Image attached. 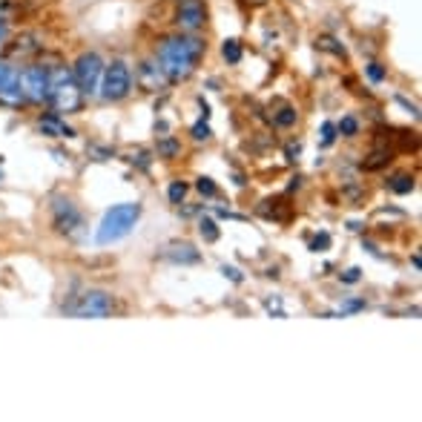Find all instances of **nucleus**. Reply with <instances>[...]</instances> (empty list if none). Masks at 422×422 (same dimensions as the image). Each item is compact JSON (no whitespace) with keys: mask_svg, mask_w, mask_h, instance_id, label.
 Listing matches in <instances>:
<instances>
[{"mask_svg":"<svg viewBox=\"0 0 422 422\" xmlns=\"http://www.w3.org/2000/svg\"><path fill=\"white\" fill-rule=\"evenodd\" d=\"M204 55H207V41L201 35H184V32H172V35L161 38L153 52L170 86L190 81L198 72V64Z\"/></svg>","mask_w":422,"mask_h":422,"instance_id":"obj_1","label":"nucleus"},{"mask_svg":"<svg viewBox=\"0 0 422 422\" xmlns=\"http://www.w3.org/2000/svg\"><path fill=\"white\" fill-rule=\"evenodd\" d=\"M46 69H49V109H55L57 115H78L86 98L81 95L72 69L67 64H60V60L57 64H46Z\"/></svg>","mask_w":422,"mask_h":422,"instance_id":"obj_2","label":"nucleus"},{"mask_svg":"<svg viewBox=\"0 0 422 422\" xmlns=\"http://www.w3.org/2000/svg\"><path fill=\"white\" fill-rule=\"evenodd\" d=\"M141 213H144V207L138 201H124V204L109 207L95 230V241L104 247V245H115V241L127 238L135 230V224L141 222Z\"/></svg>","mask_w":422,"mask_h":422,"instance_id":"obj_3","label":"nucleus"},{"mask_svg":"<svg viewBox=\"0 0 422 422\" xmlns=\"http://www.w3.org/2000/svg\"><path fill=\"white\" fill-rule=\"evenodd\" d=\"M69 69H72V78H75V83H78V89H81V95L89 98V101H95L98 93H101L104 69H107L104 55L95 52V49H86V52H81V55L72 60Z\"/></svg>","mask_w":422,"mask_h":422,"instance_id":"obj_4","label":"nucleus"},{"mask_svg":"<svg viewBox=\"0 0 422 422\" xmlns=\"http://www.w3.org/2000/svg\"><path fill=\"white\" fill-rule=\"evenodd\" d=\"M60 311L69 316H81V319H104V316H112L118 311V305L109 290L89 287V290H81L69 305H60Z\"/></svg>","mask_w":422,"mask_h":422,"instance_id":"obj_5","label":"nucleus"},{"mask_svg":"<svg viewBox=\"0 0 422 422\" xmlns=\"http://www.w3.org/2000/svg\"><path fill=\"white\" fill-rule=\"evenodd\" d=\"M132 69L124 57H112L107 69H104V81H101V93L98 98L107 101V104H121V101H127L132 95Z\"/></svg>","mask_w":422,"mask_h":422,"instance_id":"obj_6","label":"nucleus"},{"mask_svg":"<svg viewBox=\"0 0 422 422\" xmlns=\"http://www.w3.org/2000/svg\"><path fill=\"white\" fill-rule=\"evenodd\" d=\"M20 89L29 107H49V69L41 60L20 67Z\"/></svg>","mask_w":422,"mask_h":422,"instance_id":"obj_7","label":"nucleus"},{"mask_svg":"<svg viewBox=\"0 0 422 422\" xmlns=\"http://www.w3.org/2000/svg\"><path fill=\"white\" fill-rule=\"evenodd\" d=\"M207 23H210V12L204 0H175V12H172L175 32L198 35L201 29H207Z\"/></svg>","mask_w":422,"mask_h":422,"instance_id":"obj_8","label":"nucleus"},{"mask_svg":"<svg viewBox=\"0 0 422 422\" xmlns=\"http://www.w3.org/2000/svg\"><path fill=\"white\" fill-rule=\"evenodd\" d=\"M49 219H52V230L60 236H75L83 227V213L69 196H52Z\"/></svg>","mask_w":422,"mask_h":422,"instance_id":"obj_9","label":"nucleus"},{"mask_svg":"<svg viewBox=\"0 0 422 422\" xmlns=\"http://www.w3.org/2000/svg\"><path fill=\"white\" fill-rule=\"evenodd\" d=\"M135 83L144 89V93H153V95L167 93V86H170V81H167V75L161 72V67H158L156 57L138 60V67H135Z\"/></svg>","mask_w":422,"mask_h":422,"instance_id":"obj_10","label":"nucleus"},{"mask_svg":"<svg viewBox=\"0 0 422 422\" xmlns=\"http://www.w3.org/2000/svg\"><path fill=\"white\" fill-rule=\"evenodd\" d=\"M38 132L46 135V138H75L78 132L67 124L64 115H57L55 109H46L38 115Z\"/></svg>","mask_w":422,"mask_h":422,"instance_id":"obj_11","label":"nucleus"},{"mask_svg":"<svg viewBox=\"0 0 422 422\" xmlns=\"http://www.w3.org/2000/svg\"><path fill=\"white\" fill-rule=\"evenodd\" d=\"M161 259L187 267V264H198V261H201V253L190 245V241H170V245L161 250Z\"/></svg>","mask_w":422,"mask_h":422,"instance_id":"obj_12","label":"nucleus"},{"mask_svg":"<svg viewBox=\"0 0 422 422\" xmlns=\"http://www.w3.org/2000/svg\"><path fill=\"white\" fill-rule=\"evenodd\" d=\"M0 107L4 109H26V95H23V89H20V69L0 86Z\"/></svg>","mask_w":422,"mask_h":422,"instance_id":"obj_13","label":"nucleus"},{"mask_svg":"<svg viewBox=\"0 0 422 422\" xmlns=\"http://www.w3.org/2000/svg\"><path fill=\"white\" fill-rule=\"evenodd\" d=\"M156 156L164 158V161H175L181 156V141L175 135H161L156 141Z\"/></svg>","mask_w":422,"mask_h":422,"instance_id":"obj_14","label":"nucleus"},{"mask_svg":"<svg viewBox=\"0 0 422 422\" xmlns=\"http://www.w3.org/2000/svg\"><path fill=\"white\" fill-rule=\"evenodd\" d=\"M388 190L397 193V196H408V193L416 190V178L411 172H397V175L388 178Z\"/></svg>","mask_w":422,"mask_h":422,"instance_id":"obj_15","label":"nucleus"},{"mask_svg":"<svg viewBox=\"0 0 422 422\" xmlns=\"http://www.w3.org/2000/svg\"><path fill=\"white\" fill-rule=\"evenodd\" d=\"M222 57L227 60V67H238L241 57H245V46H241V41L227 38V41L222 43Z\"/></svg>","mask_w":422,"mask_h":422,"instance_id":"obj_16","label":"nucleus"},{"mask_svg":"<svg viewBox=\"0 0 422 422\" xmlns=\"http://www.w3.org/2000/svg\"><path fill=\"white\" fill-rule=\"evenodd\" d=\"M198 236L207 241V245H216V241L222 238V230H219V224L210 219V216H201V219H198Z\"/></svg>","mask_w":422,"mask_h":422,"instance_id":"obj_17","label":"nucleus"},{"mask_svg":"<svg viewBox=\"0 0 422 422\" xmlns=\"http://www.w3.org/2000/svg\"><path fill=\"white\" fill-rule=\"evenodd\" d=\"M296 121H299V112H296L293 107H287V104L273 112V127H279V130H290Z\"/></svg>","mask_w":422,"mask_h":422,"instance_id":"obj_18","label":"nucleus"},{"mask_svg":"<svg viewBox=\"0 0 422 422\" xmlns=\"http://www.w3.org/2000/svg\"><path fill=\"white\" fill-rule=\"evenodd\" d=\"M187 190H190V184L187 181H181V178H175V181H170V187H167V198H170V204H184V198H187Z\"/></svg>","mask_w":422,"mask_h":422,"instance_id":"obj_19","label":"nucleus"},{"mask_svg":"<svg viewBox=\"0 0 422 422\" xmlns=\"http://www.w3.org/2000/svg\"><path fill=\"white\" fill-rule=\"evenodd\" d=\"M388 164H390V149H376V153H371L365 161H362L365 170H382Z\"/></svg>","mask_w":422,"mask_h":422,"instance_id":"obj_20","label":"nucleus"},{"mask_svg":"<svg viewBox=\"0 0 422 422\" xmlns=\"http://www.w3.org/2000/svg\"><path fill=\"white\" fill-rule=\"evenodd\" d=\"M316 46H319V49H325V52H330V55H336V57H342V60L348 57L345 46H342L336 38H330V35H322V38L316 41Z\"/></svg>","mask_w":422,"mask_h":422,"instance_id":"obj_21","label":"nucleus"},{"mask_svg":"<svg viewBox=\"0 0 422 422\" xmlns=\"http://www.w3.org/2000/svg\"><path fill=\"white\" fill-rule=\"evenodd\" d=\"M336 130H339L342 138H356V135H359V121H356V115H345L342 121H336Z\"/></svg>","mask_w":422,"mask_h":422,"instance_id":"obj_22","label":"nucleus"},{"mask_svg":"<svg viewBox=\"0 0 422 422\" xmlns=\"http://www.w3.org/2000/svg\"><path fill=\"white\" fill-rule=\"evenodd\" d=\"M365 75H368L371 83H382V81H388V67H382L379 60H368V64H365Z\"/></svg>","mask_w":422,"mask_h":422,"instance_id":"obj_23","label":"nucleus"},{"mask_svg":"<svg viewBox=\"0 0 422 422\" xmlns=\"http://www.w3.org/2000/svg\"><path fill=\"white\" fill-rule=\"evenodd\" d=\"M365 308H368V301H365V299H348L339 311L327 313V316H348V313H359V311H365Z\"/></svg>","mask_w":422,"mask_h":422,"instance_id":"obj_24","label":"nucleus"},{"mask_svg":"<svg viewBox=\"0 0 422 422\" xmlns=\"http://www.w3.org/2000/svg\"><path fill=\"white\" fill-rule=\"evenodd\" d=\"M196 190H198L204 198H216V196H219L216 181H213V178H207V175H201V178L196 181Z\"/></svg>","mask_w":422,"mask_h":422,"instance_id":"obj_25","label":"nucleus"},{"mask_svg":"<svg viewBox=\"0 0 422 422\" xmlns=\"http://www.w3.org/2000/svg\"><path fill=\"white\" fill-rule=\"evenodd\" d=\"M190 138H193V141H210V138H213V130H210V124H207L204 118L198 121V124L190 127Z\"/></svg>","mask_w":422,"mask_h":422,"instance_id":"obj_26","label":"nucleus"},{"mask_svg":"<svg viewBox=\"0 0 422 422\" xmlns=\"http://www.w3.org/2000/svg\"><path fill=\"white\" fill-rule=\"evenodd\" d=\"M339 138V130H336V121H325V124H322V147H330V144H334Z\"/></svg>","mask_w":422,"mask_h":422,"instance_id":"obj_27","label":"nucleus"},{"mask_svg":"<svg viewBox=\"0 0 422 422\" xmlns=\"http://www.w3.org/2000/svg\"><path fill=\"white\" fill-rule=\"evenodd\" d=\"M86 153L95 156V161H109V158H115V149H112V147H101V144H89Z\"/></svg>","mask_w":422,"mask_h":422,"instance_id":"obj_28","label":"nucleus"},{"mask_svg":"<svg viewBox=\"0 0 422 422\" xmlns=\"http://www.w3.org/2000/svg\"><path fill=\"white\" fill-rule=\"evenodd\" d=\"M327 247H330V233H325V230H322V233L311 241V247H308V250H311V253H325Z\"/></svg>","mask_w":422,"mask_h":422,"instance_id":"obj_29","label":"nucleus"},{"mask_svg":"<svg viewBox=\"0 0 422 422\" xmlns=\"http://www.w3.org/2000/svg\"><path fill=\"white\" fill-rule=\"evenodd\" d=\"M130 161H132V164H135L138 170H144V172H147L149 167H153V156H149L147 149H138V153H135V156H132Z\"/></svg>","mask_w":422,"mask_h":422,"instance_id":"obj_30","label":"nucleus"},{"mask_svg":"<svg viewBox=\"0 0 422 422\" xmlns=\"http://www.w3.org/2000/svg\"><path fill=\"white\" fill-rule=\"evenodd\" d=\"M222 273H224V279H230L233 285H241V282H245V273H241L238 267H233V264H222Z\"/></svg>","mask_w":422,"mask_h":422,"instance_id":"obj_31","label":"nucleus"},{"mask_svg":"<svg viewBox=\"0 0 422 422\" xmlns=\"http://www.w3.org/2000/svg\"><path fill=\"white\" fill-rule=\"evenodd\" d=\"M359 279H362V270H359V267H348L345 273H339V282H342V285H356Z\"/></svg>","mask_w":422,"mask_h":422,"instance_id":"obj_32","label":"nucleus"},{"mask_svg":"<svg viewBox=\"0 0 422 422\" xmlns=\"http://www.w3.org/2000/svg\"><path fill=\"white\" fill-rule=\"evenodd\" d=\"M301 156V144H287V161H296Z\"/></svg>","mask_w":422,"mask_h":422,"instance_id":"obj_33","label":"nucleus"},{"mask_svg":"<svg viewBox=\"0 0 422 422\" xmlns=\"http://www.w3.org/2000/svg\"><path fill=\"white\" fill-rule=\"evenodd\" d=\"M411 264H414V267H416V270H419V267H422V259H419V253H414V256H411Z\"/></svg>","mask_w":422,"mask_h":422,"instance_id":"obj_34","label":"nucleus"},{"mask_svg":"<svg viewBox=\"0 0 422 422\" xmlns=\"http://www.w3.org/2000/svg\"><path fill=\"white\" fill-rule=\"evenodd\" d=\"M247 4H250V6H264L267 0H247Z\"/></svg>","mask_w":422,"mask_h":422,"instance_id":"obj_35","label":"nucleus"},{"mask_svg":"<svg viewBox=\"0 0 422 422\" xmlns=\"http://www.w3.org/2000/svg\"><path fill=\"white\" fill-rule=\"evenodd\" d=\"M0 181H4V156H0Z\"/></svg>","mask_w":422,"mask_h":422,"instance_id":"obj_36","label":"nucleus"}]
</instances>
